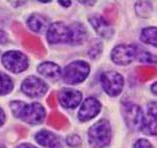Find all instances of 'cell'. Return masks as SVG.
I'll use <instances>...</instances> for the list:
<instances>
[{
	"label": "cell",
	"mask_w": 157,
	"mask_h": 148,
	"mask_svg": "<svg viewBox=\"0 0 157 148\" xmlns=\"http://www.w3.org/2000/svg\"><path fill=\"white\" fill-rule=\"evenodd\" d=\"M11 109L15 117L30 124H39L45 117V109L39 103L26 104L21 101H13Z\"/></svg>",
	"instance_id": "cell-1"
},
{
	"label": "cell",
	"mask_w": 157,
	"mask_h": 148,
	"mask_svg": "<svg viewBox=\"0 0 157 148\" xmlns=\"http://www.w3.org/2000/svg\"><path fill=\"white\" fill-rule=\"evenodd\" d=\"M88 138L94 148H103L108 145L111 140V127L108 121L102 119L95 123L89 129Z\"/></svg>",
	"instance_id": "cell-2"
},
{
	"label": "cell",
	"mask_w": 157,
	"mask_h": 148,
	"mask_svg": "<svg viewBox=\"0 0 157 148\" xmlns=\"http://www.w3.org/2000/svg\"><path fill=\"white\" fill-rule=\"evenodd\" d=\"M90 67L84 61H75L65 67L63 71V79L69 84H78L89 74Z\"/></svg>",
	"instance_id": "cell-3"
},
{
	"label": "cell",
	"mask_w": 157,
	"mask_h": 148,
	"mask_svg": "<svg viewBox=\"0 0 157 148\" xmlns=\"http://www.w3.org/2000/svg\"><path fill=\"white\" fill-rule=\"evenodd\" d=\"M102 88L110 96H117L123 89L124 80L119 73L114 71L103 72L100 76Z\"/></svg>",
	"instance_id": "cell-4"
},
{
	"label": "cell",
	"mask_w": 157,
	"mask_h": 148,
	"mask_svg": "<svg viewBox=\"0 0 157 148\" xmlns=\"http://www.w3.org/2000/svg\"><path fill=\"white\" fill-rule=\"evenodd\" d=\"M126 124L132 130H141L143 125V112L138 105L131 102H124L122 105Z\"/></svg>",
	"instance_id": "cell-5"
},
{
	"label": "cell",
	"mask_w": 157,
	"mask_h": 148,
	"mask_svg": "<svg viewBox=\"0 0 157 148\" xmlns=\"http://www.w3.org/2000/svg\"><path fill=\"white\" fill-rule=\"evenodd\" d=\"M2 63L7 69L14 73H20L28 67L27 57L22 52L15 50L6 52L2 57Z\"/></svg>",
	"instance_id": "cell-6"
},
{
	"label": "cell",
	"mask_w": 157,
	"mask_h": 148,
	"mask_svg": "<svg viewBox=\"0 0 157 148\" xmlns=\"http://www.w3.org/2000/svg\"><path fill=\"white\" fill-rule=\"evenodd\" d=\"M136 51L137 48L135 46L121 44L112 50L111 58L118 65H127L136 58Z\"/></svg>",
	"instance_id": "cell-7"
},
{
	"label": "cell",
	"mask_w": 157,
	"mask_h": 148,
	"mask_svg": "<svg viewBox=\"0 0 157 148\" xmlns=\"http://www.w3.org/2000/svg\"><path fill=\"white\" fill-rule=\"evenodd\" d=\"M47 84L36 76H29L25 79L21 85L22 92L29 97H41L46 93Z\"/></svg>",
	"instance_id": "cell-8"
},
{
	"label": "cell",
	"mask_w": 157,
	"mask_h": 148,
	"mask_svg": "<svg viewBox=\"0 0 157 148\" xmlns=\"http://www.w3.org/2000/svg\"><path fill=\"white\" fill-rule=\"evenodd\" d=\"M47 40L52 44L69 42V26L63 23V22H55V23L51 24L47 31Z\"/></svg>",
	"instance_id": "cell-9"
},
{
	"label": "cell",
	"mask_w": 157,
	"mask_h": 148,
	"mask_svg": "<svg viewBox=\"0 0 157 148\" xmlns=\"http://www.w3.org/2000/svg\"><path fill=\"white\" fill-rule=\"evenodd\" d=\"M101 105L97 99L93 97H89L83 102L81 108L79 110L78 118L81 121H88L94 118L99 111H100Z\"/></svg>",
	"instance_id": "cell-10"
},
{
	"label": "cell",
	"mask_w": 157,
	"mask_h": 148,
	"mask_svg": "<svg viewBox=\"0 0 157 148\" xmlns=\"http://www.w3.org/2000/svg\"><path fill=\"white\" fill-rule=\"evenodd\" d=\"M60 104L66 108H75L82 99V94L79 91L71 88H63L58 94Z\"/></svg>",
	"instance_id": "cell-11"
},
{
	"label": "cell",
	"mask_w": 157,
	"mask_h": 148,
	"mask_svg": "<svg viewBox=\"0 0 157 148\" xmlns=\"http://www.w3.org/2000/svg\"><path fill=\"white\" fill-rule=\"evenodd\" d=\"M146 134H156V104L155 102H150L147 106L146 114H143L142 129Z\"/></svg>",
	"instance_id": "cell-12"
},
{
	"label": "cell",
	"mask_w": 157,
	"mask_h": 148,
	"mask_svg": "<svg viewBox=\"0 0 157 148\" xmlns=\"http://www.w3.org/2000/svg\"><path fill=\"white\" fill-rule=\"evenodd\" d=\"M89 21L92 27L95 29L99 35L105 38H110L113 35V29L108 23V21L101 15H93L89 18Z\"/></svg>",
	"instance_id": "cell-13"
},
{
	"label": "cell",
	"mask_w": 157,
	"mask_h": 148,
	"mask_svg": "<svg viewBox=\"0 0 157 148\" xmlns=\"http://www.w3.org/2000/svg\"><path fill=\"white\" fill-rule=\"evenodd\" d=\"M35 139L40 145L48 148H59L61 146V140L58 138V136L48 130L39 131L36 134Z\"/></svg>",
	"instance_id": "cell-14"
},
{
	"label": "cell",
	"mask_w": 157,
	"mask_h": 148,
	"mask_svg": "<svg viewBox=\"0 0 157 148\" xmlns=\"http://www.w3.org/2000/svg\"><path fill=\"white\" fill-rule=\"evenodd\" d=\"M70 29V40L69 43L74 45L82 44L87 38L86 28L81 23H73L69 26Z\"/></svg>",
	"instance_id": "cell-15"
},
{
	"label": "cell",
	"mask_w": 157,
	"mask_h": 148,
	"mask_svg": "<svg viewBox=\"0 0 157 148\" xmlns=\"http://www.w3.org/2000/svg\"><path fill=\"white\" fill-rule=\"evenodd\" d=\"M38 72L43 75V76L47 77V78H51V79H59L61 76V69L60 67L55 63L52 62H43L41 63L37 68Z\"/></svg>",
	"instance_id": "cell-16"
},
{
	"label": "cell",
	"mask_w": 157,
	"mask_h": 148,
	"mask_svg": "<svg viewBox=\"0 0 157 148\" xmlns=\"http://www.w3.org/2000/svg\"><path fill=\"white\" fill-rule=\"evenodd\" d=\"M27 25L32 31L42 33L47 27V20L40 14H33L28 18Z\"/></svg>",
	"instance_id": "cell-17"
},
{
	"label": "cell",
	"mask_w": 157,
	"mask_h": 148,
	"mask_svg": "<svg viewBox=\"0 0 157 148\" xmlns=\"http://www.w3.org/2000/svg\"><path fill=\"white\" fill-rule=\"evenodd\" d=\"M141 40L146 44L156 46V28L147 27L143 29L142 33H141Z\"/></svg>",
	"instance_id": "cell-18"
},
{
	"label": "cell",
	"mask_w": 157,
	"mask_h": 148,
	"mask_svg": "<svg viewBox=\"0 0 157 148\" xmlns=\"http://www.w3.org/2000/svg\"><path fill=\"white\" fill-rule=\"evenodd\" d=\"M13 89V82L7 74L0 72V95L9 93Z\"/></svg>",
	"instance_id": "cell-19"
},
{
	"label": "cell",
	"mask_w": 157,
	"mask_h": 148,
	"mask_svg": "<svg viewBox=\"0 0 157 148\" xmlns=\"http://www.w3.org/2000/svg\"><path fill=\"white\" fill-rule=\"evenodd\" d=\"M136 12L140 17H149V15L152 12V7L150 2L147 1H141L136 4Z\"/></svg>",
	"instance_id": "cell-20"
},
{
	"label": "cell",
	"mask_w": 157,
	"mask_h": 148,
	"mask_svg": "<svg viewBox=\"0 0 157 148\" xmlns=\"http://www.w3.org/2000/svg\"><path fill=\"white\" fill-rule=\"evenodd\" d=\"M136 57L138 58L139 61L143 62V63H155L156 59L155 57L153 56L151 53H149L145 50H139L137 48V51H136Z\"/></svg>",
	"instance_id": "cell-21"
},
{
	"label": "cell",
	"mask_w": 157,
	"mask_h": 148,
	"mask_svg": "<svg viewBox=\"0 0 157 148\" xmlns=\"http://www.w3.org/2000/svg\"><path fill=\"white\" fill-rule=\"evenodd\" d=\"M101 51H102V43L100 41L95 40L93 43H91L89 51H88V54H89L90 58L95 59L98 57V55L100 54Z\"/></svg>",
	"instance_id": "cell-22"
},
{
	"label": "cell",
	"mask_w": 157,
	"mask_h": 148,
	"mask_svg": "<svg viewBox=\"0 0 157 148\" xmlns=\"http://www.w3.org/2000/svg\"><path fill=\"white\" fill-rule=\"evenodd\" d=\"M66 141L70 146H78V145H80V143H81V139H80L78 135L73 134V135L68 136Z\"/></svg>",
	"instance_id": "cell-23"
},
{
	"label": "cell",
	"mask_w": 157,
	"mask_h": 148,
	"mask_svg": "<svg viewBox=\"0 0 157 148\" xmlns=\"http://www.w3.org/2000/svg\"><path fill=\"white\" fill-rule=\"evenodd\" d=\"M134 148H153L151 143L146 139H139L138 141L135 143Z\"/></svg>",
	"instance_id": "cell-24"
},
{
	"label": "cell",
	"mask_w": 157,
	"mask_h": 148,
	"mask_svg": "<svg viewBox=\"0 0 157 148\" xmlns=\"http://www.w3.org/2000/svg\"><path fill=\"white\" fill-rule=\"evenodd\" d=\"M7 35L4 31H2L1 29H0V44H3V43H6L7 42Z\"/></svg>",
	"instance_id": "cell-25"
},
{
	"label": "cell",
	"mask_w": 157,
	"mask_h": 148,
	"mask_svg": "<svg viewBox=\"0 0 157 148\" xmlns=\"http://www.w3.org/2000/svg\"><path fill=\"white\" fill-rule=\"evenodd\" d=\"M4 120H5V114H4V112H3L2 108H0V126L4 123Z\"/></svg>",
	"instance_id": "cell-26"
},
{
	"label": "cell",
	"mask_w": 157,
	"mask_h": 148,
	"mask_svg": "<svg viewBox=\"0 0 157 148\" xmlns=\"http://www.w3.org/2000/svg\"><path fill=\"white\" fill-rule=\"evenodd\" d=\"M17 148H37L35 146L31 145V144H27V143H23V144H20Z\"/></svg>",
	"instance_id": "cell-27"
},
{
	"label": "cell",
	"mask_w": 157,
	"mask_h": 148,
	"mask_svg": "<svg viewBox=\"0 0 157 148\" xmlns=\"http://www.w3.org/2000/svg\"><path fill=\"white\" fill-rule=\"evenodd\" d=\"M60 5H64V6H69L71 4V2L70 1H68V2H62V1H59L58 2Z\"/></svg>",
	"instance_id": "cell-28"
},
{
	"label": "cell",
	"mask_w": 157,
	"mask_h": 148,
	"mask_svg": "<svg viewBox=\"0 0 157 148\" xmlns=\"http://www.w3.org/2000/svg\"><path fill=\"white\" fill-rule=\"evenodd\" d=\"M156 83H153V85H152V91H153V93H156Z\"/></svg>",
	"instance_id": "cell-29"
},
{
	"label": "cell",
	"mask_w": 157,
	"mask_h": 148,
	"mask_svg": "<svg viewBox=\"0 0 157 148\" xmlns=\"http://www.w3.org/2000/svg\"><path fill=\"white\" fill-rule=\"evenodd\" d=\"M0 148H5V147L3 146V145H0Z\"/></svg>",
	"instance_id": "cell-30"
}]
</instances>
